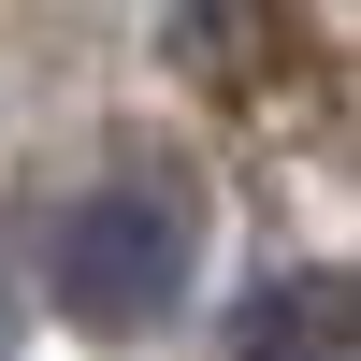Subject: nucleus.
<instances>
[{"label":"nucleus","mask_w":361,"mask_h":361,"mask_svg":"<svg viewBox=\"0 0 361 361\" xmlns=\"http://www.w3.org/2000/svg\"><path fill=\"white\" fill-rule=\"evenodd\" d=\"M173 289H188V217H173L159 188H87L73 217H58V304H73L87 333H145Z\"/></svg>","instance_id":"nucleus-1"}]
</instances>
